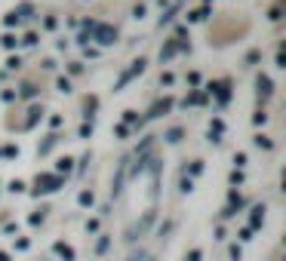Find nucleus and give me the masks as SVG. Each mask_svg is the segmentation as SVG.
I'll return each mask as SVG.
<instances>
[]
</instances>
